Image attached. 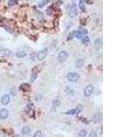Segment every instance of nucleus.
Masks as SVG:
<instances>
[{"instance_id": "nucleus-20", "label": "nucleus", "mask_w": 137, "mask_h": 137, "mask_svg": "<svg viewBox=\"0 0 137 137\" xmlns=\"http://www.w3.org/2000/svg\"><path fill=\"white\" fill-rule=\"evenodd\" d=\"M17 4V1L16 0H10L8 2L9 6H14Z\"/></svg>"}, {"instance_id": "nucleus-1", "label": "nucleus", "mask_w": 137, "mask_h": 137, "mask_svg": "<svg viewBox=\"0 0 137 137\" xmlns=\"http://www.w3.org/2000/svg\"><path fill=\"white\" fill-rule=\"evenodd\" d=\"M87 31L84 29H80L79 30H77V31H73L71 33L69 34L68 40L72 39L73 37L82 38L85 35H87Z\"/></svg>"}, {"instance_id": "nucleus-3", "label": "nucleus", "mask_w": 137, "mask_h": 137, "mask_svg": "<svg viewBox=\"0 0 137 137\" xmlns=\"http://www.w3.org/2000/svg\"><path fill=\"white\" fill-rule=\"evenodd\" d=\"M68 13H69V15L71 17H76L78 14V10L77 8V6L75 4L71 5L69 8Z\"/></svg>"}, {"instance_id": "nucleus-12", "label": "nucleus", "mask_w": 137, "mask_h": 137, "mask_svg": "<svg viewBox=\"0 0 137 137\" xmlns=\"http://www.w3.org/2000/svg\"><path fill=\"white\" fill-rule=\"evenodd\" d=\"M20 88H21V89H22L23 91H26L28 90V88H29V85L28 84H21V87Z\"/></svg>"}, {"instance_id": "nucleus-15", "label": "nucleus", "mask_w": 137, "mask_h": 137, "mask_svg": "<svg viewBox=\"0 0 137 137\" xmlns=\"http://www.w3.org/2000/svg\"><path fill=\"white\" fill-rule=\"evenodd\" d=\"M36 78H37V73H33L32 74V75H31L30 80H31L32 82H34Z\"/></svg>"}, {"instance_id": "nucleus-13", "label": "nucleus", "mask_w": 137, "mask_h": 137, "mask_svg": "<svg viewBox=\"0 0 137 137\" xmlns=\"http://www.w3.org/2000/svg\"><path fill=\"white\" fill-rule=\"evenodd\" d=\"M84 62V61L83 60H78L76 62L75 66H76V67H81V66H83Z\"/></svg>"}, {"instance_id": "nucleus-18", "label": "nucleus", "mask_w": 137, "mask_h": 137, "mask_svg": "<svg viewBox=\"0 0 137 137\" xmlns=\"http://www.w3.org/2000/svg\"><path fill=\"white\" fill-rule=\"evenodd\" d=\"M34 137H43V134L41 131H37L34 133Z\"/></svg>"}, {"instance_id": "nucleus-2", "label": "nucleus", "mask_w": 137, "mask_h": 137, "mask_svg": "<svg viewBox=\"0 0 137 137\" xmlns=\"http://www.w3.org/2000/svg\"><path fill=\"white\" fill-rule=\"evenodd\" d=\"M67 79L71 82H76L79 79V75L77 73H69L66 75Z\"/></svg>"}, {"instance_id": "nucleus-16", "label": "nucleus", "mask_w": 137, "mask_h": 137, "mask_svg": "<svg viewBox=\"0 0 137 137\" xmlns=\"http://www.w3.org/2000/svg\"><path fill=\"white\" fill-rule=\"evenodd\" d=\"M49 1H50V0H42L38 4V6H39V7H43L47 3L49 2Z\"/></svg>"}, {"instance_id": "nucleus-24", "label": "nucleus", "mask_w": 137, "mask_h": 137, "mask_svg": "<svg viewBox=\"0 0 137 137\" xmlns=\"http://www.w3.org/2000/svg\"><path fill=\"white\" fill-rule=\"evenodd\" d=\"M31 105H28L26 106V108H25V111L27 112H29V111L31 110Z\"/></svg>"}, {"instance_id": "nucleus-25", "label": "nucleus", "mask_w": 137, "mask_h": 137, "mask_svg": "<svg viewBox=\"0 0 137 137\" xmlns=\"http://www.w3.org/2000/svg\"><path fill=\"white\" fill-rule=\"evenodd\" d=\"M0 137H6L4 134H1V133H0Z\"/></svg>"}, {"instance_id": "nucleus-5", "label": "nucleus", "mask_w": 137, "mask_h": 137, "mask_svg": "<svg viewBox=\"0 0 137 137\" xmlns=\"http://www.w3.org/2000/svg\"><path fill=\"white\" fill-rule=\"evenodd\" d=\"M47 49H44L38 51L37 54V59L38 60H43L47 56Z\"/></svg>"}, {"instance_id": "nucleus-19", "label": "nucleus", "mask_w": 137, "mask_h": 137, "mask_svg": "<svg viewBox=\"0 0 137 137\" xmlns=\"http://www.w3.org/2000/svg\"><path fill=\"white\" fill-rule=\"evenodd\" d=\"M82 105H78L75 108V110H76L77 113H79L82 111Z\"/></svg>"}, {"instance_id": "nucleus-6", "label": "nucleus", "mask_w": 137, "mask_h": 137, "mask_svg": "<svg viewBox=\"0 0 137 137\" xmlns=\"http://www.w3.org/2000/svg\"><path fill=\"white\" fill-rule=\"evenodd\" d=\"M93 92V87L89 84L88 85L87 87L84 88V94L86 97H89V96L91 95V94Z\"/></svg>"}, {"instance_id": "nucleus-10", "label": "nucleus", "mask_w": 137, "mask_h": 137, "mask_svg": "<svg viewBox=\"0 0 137 137\" xmlns=\"http://www.w3.org/2000/svg\"><path fill=\"white\" fill-rule=\"evenodd\" d=\"M84 3H85V0H79V8L82 10L84 11L85 10V6H84Z\"/></svg>"}, {"instance_id": "nucleus-7", "label": "nucleus", "mask_w": 137, "mask_h": 137, "mask_svg": "<svg viewBox=\"0 0 137 137\" xmlns=\"http://www.w3.org/2000/svg\"><path fill=\"white\" fill-rule=\"evenodd\" d=\"M9 115V112L8 110L3 108L0 110V119H6L8 118Z\"/></svg>"}, {"instance_id": "nucleus-22", "label": "nucleus", "mask_w": 137, "mask_h": 137, "mask_svg": "<svg viewBox=\"0 0 137 137\" xmlns=\"http://www.w3.org/2000/svg\"><path fill=\"white\" fill-rule=\"evenodd\" d=\"M76 113H77V112H76L75 109H74V110H69V111H68V112H66V114H68V115H75V114H76Z\"/></svg>"}, {"instance_id": "nucleus-14", "label": "nucleus", "mask_w": 137, "mask_h": 137, "mask_svg": "<svg viewBox=\"0 0 137 137\" xmlns=\"http://www.w3.org/2000/svg\"><path fill=\"white\" fill-rule=\"evenodd\" d=\"M87 132H86L85 130H81V131L78 133V136H79V137H85L87 136Z\"/></svg>"}, {"instance_id": "nucleus-11", "label": "nucleus", "mask_w": 137, "mask_h": 137, "mask_svg": "<svg viewBox=\"0 0 137 137\" xmlns=\"http://www.w3.org/2000/svg\"><path fill=\"white\" fill-rule=\"evenodd\" d=\"M29 132H30V128L29 126H25L22 129V132L24 134H29Z\"/></svg>"}, {"instance_id": "nucleus-21", "label": "nucleus", "mask_w": 137, "mask_h": 137, "mask_svg": "<svg viewBox=\"0 0 137 137\" xmlns=\"http://www.w3.org/2000/svg\"><path fill=\"white\" fill-rule=\"evenodd\" d=\"M60 104V102L59 100H54V101H53V105H54V106L57 107Z\"/></svg>"}, {"instance_id": "nucleus-17", "label": "nucleus", "mask_w": 137, "mask_h": 137, "mask_svg": "<svg viewBox=\"0 0 137 137\" xmlns=\"http://www.w3.org/2000/svg\"><path fill=\"white\" fill-rule=\"evenodd\" d=\"M82 43L83 44H87L88 43H89V38L88 37V36L84 37L83 38H82Z\"/></svg>"}, {"instance_id": "nucleus-4", "label": "nucleus", "mask_w": 137, "mask_h": 137, "mask_svg": "<svg viewBox=\"0 0 137 137\" xmlns=\"http://www.w3.org/2000/svg\"><path fill=\"white\" fill-rule=\"evenodd\" d=\"M68 58V54L65 51H61L58 55V60L59 62H62L65 61Z\"/></svg>"}, {"instance_id": "nucleus-23", "label": "nucleus", "mask_w": 137, "mask_h": 137, "mask_svg": "<svg viewBox=\"0 0 137 137\" xmlns=\"http://www.w3.org/2000/svg\"><path fill=\"white\" fill-rule=\"evenodd\" d=\"M89 137H97L96 133L94 132H91L89 134Z\"/></svg>"}, {"instance_id": "nucleus-8", "label": "nucleus", "mask_w": 137, "mask_h": 137, "mask_svg": "<svg viewBox=\"0 0 137 137\" xmlns=\"http://www.w3.org/2000/svg\"><path fill=\"white\" fill-rule=\"evenodd\" d=\"M10 96L8 95H4L2 97L1 100V102L3 105H7L9 104L10 102Z\"/></svg>"}, {"instance_id": "nucleus-9", "label": "nucleus", "mask_w": 137, "mask_h": 137, "mask_svg": "<svg viewBox=\"0 0 137 137\" xmlns=\"http://www.w3.org/2000/svg\"><path fill=\"white\" fill-rule=\"evenodd\" d=\"M16 56L19 58H23L26 56V53L24 51H17V53L15 54Z\"/></svg>"}]
</instances>
